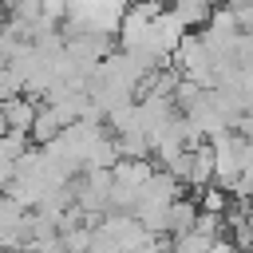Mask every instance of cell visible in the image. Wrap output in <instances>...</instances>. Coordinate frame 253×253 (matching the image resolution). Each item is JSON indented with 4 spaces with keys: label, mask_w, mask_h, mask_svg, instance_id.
<instances>
[{
    "label": "cell",
    "mask_w": 253,
    "mask_h": 253,
    "mask_svg": "<svg viewBox=\"0 0 253 253\" xmlns=\"http://www.w3.org/2000/svg\"><path fill=\"white\" fill-rule=\"evenodd\" d=\"M67 123H63V115L51 107V103H40L36 107V119H32V130H28V138H32V146H47L51 138H59V130H63Z\"/></svg>",
    "instance_id": "cell-1"
},
{
    "label": "cell",
    "mask_w": 253,
    "mask_h": 253,
    "mask_svg": "<svg viewBox=\"0 0 253 253\" xmlns=\"http://www.w3.org/2000/svg\"><path fill=\"white\" fill-rule=\"evenodd\" d=\"M174 20L190 32V28H206V20L213 16V0H170Z\"/></svg>",
    "instance_id": "cell-2"
},
{
    "label": "cell",
    "mask_w": 253,
    "mask_h": 253,
    "mask_svg": "<svg viewBox=\"0 0 253 253\" xmlns=\"http://www.w3.org/2000/svg\"><path fill=\"white\" fill-rule=\"evenodd\" d=\"M194 217H198V202H194V198H178V202H170V210H166V233L178 237V233L194 229Z\"/></svg>",
    "instance_id": "cell-3"
},
{
    "label": "cell",
    "mask_w": 253,
    "mask_h": 253,
    "mask_svg": "<svg viewBox=\"0 0 253 253\" xmlns=\"http://www.w3.org/2000/svg\"><path fill=\"white\" fill-rule=\"evenodd\" d=\"M210 245H213V233H202V229H186V233L170 237V253H210Z\"/></svg>",
    "instance_id": "cell-4"
},
{
    "label": "cell",
    "mask_w": 253,
    "mask_h": 253,
    "mask_svg": "<svg viewBox=\"0 0 253 253\" xmlns=\"http://www.w3.org/2000/svg\"><path fill=\"white\" fill-rule=\"evenodd\" d=\"M198 210L202 213H225L229 210V194L221 186H202L198 190Z\"/></svg>",
    "instance_id": "cell-5"
},
{
    "label": "cell",
    "mask_w": 253,
    "mask_h": 253,
    "mask_svg": "<svg viewBox=\"0 0 253 253\" xmlns=\"http://www.w3.org/2000/svg\"><path fill=\"white\" fill-rule=\"evenodd\" d=\"M237 253H253V245H249V249H237Z\"/></svg>",
    "instance_id": "cell-6"
}]
</instances>
